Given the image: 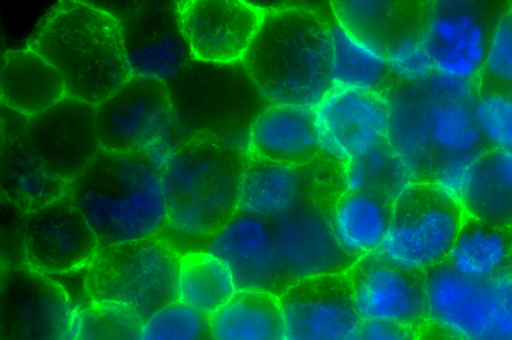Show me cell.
I'll list each match as a JSON object with an SVG mask.
<instances>
[{
	"label": "cell",
	"instance_id": "8",
	"mask_svg": "<svg viewBox=\"0 0 512 340\" xmlns=\"http://www.w3.org/2000/svg\"><path fill=\"white\" fill-rule=\"evenodd\" d=\"M95 107L103 150L169 154L172 108L165 81L131 76Z\"/></svg>",
	"mask_w": 512,
	"mask_h": 340
},
{
	"label": "cell",
	"instance_id": "5",
	"mask_svg": "<svg viewBox=\"0 0 512 340\" xmlns=\"http://www.w3.org/2000/svg\"><path fill=\"white\" fill-rule=\"evenodd\" d=\"M180 257L163 235L100 247L86 268L87 299L127 306L144 319L176 300Z\"/></svg>",
	"mask_w": 512,
	"mask_h": 340
},
{
	"label": "cell",
	"instance_id": "10",
	"mask_svg": "<svg viewBox=\"0 0 512 340\" xmlns=\"http://www.w3.org/2000/svg\"><path fill=\"white\" fill-rule=\"evenodd\" d=\"M321 157L342 166L387 142L386 92L331 88L312 111Z\"/></svg>",
	"mask_w": 512,
	"mask_h": 340
},
{
	"label": "cell",
	"instance_id": "40",
	"mask_svg": "<svg viewBox=\"0 0 512 340\" xmlns=\"http://www.w3.org/2000/svg\"><path fill=\"white\" fill-rule=\"evenodd\" d=\"M489 299L487 340H512V269L489 281Z\"/></svg>",
	"mask_w": 512,
	"mask_h": 340
},
{
	"label": "cell",
	"instance_id": "15",
	"mask_svg": "<svg viewBox=\"0 0 512 340\" xmlns=\"http://www.w3.org/2000/svg\"><path fill=\"white\" fill-rule=\"evenodd\" d=\"M329 206L319 197L313 198L271 222L277 254L290 285L345 273L354 263L334 236Z\"/></svg>",
	"mask_w": 512,
	"mask_h": 340
},
{
	"label": "cell",
	"instance_id": "41",
	"mask_svg": "<svg viewBox=\"0 0 512 340\" xmlns=\"http://www.w3.org/2000/svg\"><path fill=\"white\" fill-rule=\"evenodd\" d=\"M26 211L1 199V268L25 264L24 220Z\"/></svg>",
	"mask_w": 512,
	"mask_h": 340
},
{
	"label": "cell",
	"instance_id": "19",
	"mask_svg": "<svg viewBox=\"0 0 512 340\" xmlns=\"http://www.w3.org/2000/svg\"><path fill=\"white\" fill-rule=\"evenodd\" d=\"M425 321L454 340H487L489 282L475 280L443 262L421 274Z\"/></svg>",
	"mask_w": 512,
	"mask_h": 340
},
{
	"label": "cell",
	"instance_id": "1",
	"mask_svg": "<svg viewBox=\"0 0 512 340\" xmlns=\"http://www.w3.org/2000/svg\"><path fill=\"white\" fill-rule=\"evenodd\" d=\"M165 159L159 151L122 153L102 149L69 182L65 196L87 221L101 247L165 232Z\"/></svg>",
	"mask_w": 512,
	"mask_h": 340
},
{
	"label": "cell",
	"instance_id": "2",
	"mask_svg": "<svg viewBox=\"0 0 512 340\" xmlns=\"http://www.w3.org/2000/svg\"><path fill=\"white\" fill-rule=\"evenodd\" d=\"M330 21L301 6L264 9L242 60L246 75L269 105L312 112L331 89Z\"/></svg>",
	"mask_w": 512,
	"mask_h": 340
},
{
	"label": "cell",
	"instance_id": "21",
	"mask_svg": "<svg viewBox=\"0 0 512 340\" xmlns=\"http://www.w3.org/2000/svg\"><path fill=\"white\" fill-rule=\"evenodd\" d=\"M420 36L435 74L472 83L484 69L489 35L477 13L464 4H440Z\"/></svg>",
	"mask_w": 512,
	"mask_h": 340
},
{
	"label": "cell",
	"instance_id": "3",
	"mask_svg": "<svg viewBox=\"0 0 512 340\" xmlns=\"http://www.w3.org/2000/svg\"><path fill=\"white\" fill-rule=\"evenodd\" d=\"M28 47L57 71L66 96L94 106L132 76L119 20L88 1L58 2Z\"/></svg>",
	"mask_w": 512,
	"mask_h": 340
},
{
	"label": "cell",
	"instance_id": "17",
	"mask_svg": "<svg viewBox=\"0 0 512 340\" xmlns=\"http://www.w3.org/2000/svg\"><path fill=\"white\" fill-rule=\"evenodd\" d=\"M203 249L226 265L238 291H260L279 297L290 286L269 221L237 211L207 239Z\"/></svg>",
	"mask_w": 512,
	"mask_h": 340
},
{
	"label": "cell",
	"instance_id": "28",
	"mask_svg": "<svg viewBox=\"0 0 512 340\" xmlns=\"http://www.w3.org/2000/svg\"><path fill=\"white\" fill-rule=\"evenodd\" d=\"M212 340H277L283 336L277 296L237 291L208 316Z\"/></svg>",
	"mask_w": 512,
	"mask_h": 340
},
{
	"label": "cell",
	"instance_id": "32",
	"mask_svg": "<svg viewBox=\"0 0 512 340\" xmlns=\"http://www.w3.org/2000/svg\"><path fill=\"white\" fill-rule=\"evenodd\" d=\"M416 182L387 142L339 168L341 191L375 193L392 202Z\"/></svg>",
	"mask_w": 512,
	"mask_h": 340
},
{
	"label": "cell",
	"instance_id": "6",
	"mask_svg": "<svg viewBox=\"0 0 512 340\" xmlns=\"http://www.w3.org/2000/svg\"><path fill=\"white\" fill-rule=\"evenodd\" d=\"M466 218L463 207L428 180L414 183L394 202L392 220L377 254L413 274L446 262Z\"/></svg>",
	"mask_w": 512,
	"mask_h": 340
},
{
	"label": "cell",
	"instance_id": "18",
	"mask_svg": "<svg viewBox=\"0 0 512 340\" xmlns=\"http://www.w3.org/2000/svg\"><path fill=\"white\" fill-rule=\"evenodd\" d=\"M354 306L363 322L419 328L426 319L421 275L406 272L374 254L346 271Z\"/></svg>",
	"mask_w": 512,
	"mask_h": 340
},
{
	"label": "cell",
	"instance_id": "16",
	"mask_svg": "<svg viewBox=\"0 0 512 340\" xmlns=\"http://www.w3.org/2000/svg\"><path fill=\"white\" fill-rule=\"evenodd\" d=\"M26 135L44 166L68 184L102 150L96 126V107L68 96L28 118Z\"/></svg>",
	"mask_w": 512,
	"mask_h": 340
},
{
	"label": "cell",
	"instance_id": "42",
	"mask_svg": "<svg viewBox=\"0 0 512 340\" xmlns=\"http://www.w3.org/2000/svg\"><path fill=\"white\" fill-rule=\"evenodd\" d=\"M419 328L367 321L363 322L360 340H419Z\"/></svg>",
	"mask_w": 512,
	"mask_h": 340
},
{
	"label": "cell",
	"instance_id": "9",
	"mask_svg": "<svg viewBox=\"0 0 512 340\" xmlns=\"http://www.w3.org/2000/svg\"><path fill=\"white\" fill-rule=\"evenodd\" d=\"M78 307L50 275L1 268L0 340H70Z\"/></svg>",
	"mask_w": 512,
	"mask_h": 340
},
{
	"label": "cell",
	"instance_id": "31",
	"mask_svg": "<svg viewBox=\"0 0 512 340\" xmlns=\"http://www.w3.org/2000/svg\"><path fill=\"white\" fill-rule=\"evenodd\" d=\"M420 87L428 139L437 160L481 151L483 139L473 115L474 100L438 98L429 94L422 83Z\"/></svg>",
	"mask_w": 512,
	"mask_h": 340
},
{
	"label": "cell",
	"instance_id": "12",
	"mask_svg": "<svg viewBox=\"0 0 512 340\" xmlns=\"http://www.w3.org/2000/svg\"><path fill=\"white\" fill-rule=\"evenodd\" d=\"M288 340H360L363 321L345 273L297 281L279 297Z\"/></svg>",
	"mask_w": 512,
	"mask_h": 340
},
{
	"label": "cell",
	"instance_id": "14",
	"mask_svg": "<svg viewBox=\"0 0 512 340\" xmlns=\"http://www.w3.org/2000/svg\"><path fill=\"white\" fill-rule=\"evenodd\" d=\"M100 247L66 196L25 214V264L37 271L52 276L86 269Z\"/></svg>",
	"mask_w": 512,
	"mask_h": 340
},
{
	"label": "cell",
	"instance_id": "11",
	"mask_svg": "<svg viewBox=\"0 0 512 340\" xmlns=\"http://www.w3.org/2000/svg\"><path fill=\"white\" fill-rule=\"evenodd\" d=\"M108 10L121 25L132 76L166 82L193 60L180 26L177 1L120 2Z\"/></svg>",
	"mask_w": 512,
	"mask_h": 340
},
{
	"label": "cell",
	"instance_id": "27",
	"mask_svg": "<svg viewBox=\"0 0 512 340\" xmlns=\"http://www.w3.org/2000/svg\"><path fill=\"white\" fill-rule=\"evenodd\" d=\"M512 228L466 215L446 262L458 273L489 282L509 270Z\"/></svg>",
	"mask_w": 512,
	"mask_h": 340
},
{
	"label": "cell",
	"instance_id": "7",
	"mask_svg": "<svg viewBox=\"0 0 512 340\" xmlns=\"http://www.w3.org/2000/svg\"><path fill=\"white\" fill-rule=\"evenodd\" d=\"M235 65L193 59L166 81L172 108L169 152L181 144L203 140L243 147L235 137L239 113Z\"/></svg>",
	"mask_w": 512,
	"mask_h": 340
},
{
	"label": "cell",
	"instance_id": "35",
	"mask_svg": "<svg viewBox=\"0 0 512 340\" xmlns=\"http://www.w3.org/2000/svg\"><path fill=\"white\" fill-rule=\"evenodd\" d=\"M388 73L403 84H419L434 74L432 59L421 36L404 32L385 45Z\"/></svg>",
	"mask_w": 512,
	"mask_h": 340
},
{
	"label": "cell",
	"instance_id": "23",
	"mask_svg": "<svg viewBox=\"0 0 512 340\" xmlns=\"http://www.w3.org/2000/svg\"><path fill=\"white\" fill-rule=\"evenodd\" d=\"M247 157L304 165L320 156L312 112L269 105L252 120L244 140Z\"/></svg>",
	"mask_w": 512,
	"mask_h": 340
},
{
	"label": "cell",
	"instance_id": "20",
	"mask_svg": "<svg viewBox=\"0 0 512 340\" xmlns=\"http://www.w3.org/2000/svg\"><path fill=\"white\" fill-rule=\"evenodd\" d=\"M28 117L1 105L0 193L28 212L66 195L68 183L53 175L29 145Z\"/></svg>",
	"mask_w": 512,
	"mask_h": 340
},
{
	"label": "cell",
	"instance_id": "22",
	"mask_svg": "<svg viewBox=\"0 0 512 340\" xmlns=\"http://www.w3.org/2000/svg\"><path fill=\"white\" fill-rule=\"evenodd\" d=\"M313 161L293 165L246 156L237 211L273 222L317 198Z\"/></svg>",
	"mask_w": 512,
	"mask_h": 340
},
{
	"label": "cell",
	"instance_id": "4",
	"mask_svg": "<svg viewBox=\"0 0 512 340\" xmlns=\"http://www.w3.org/2000/svg\"><path fill=\"white\" fill-rule=\"evenodd\" d=\"M245 159L243 147L208 140L187 142L170 151L163 164L165 232L205 244L237 212Z\"/></svg>",
	"mask_w": 512,
	"mask_h": 340
},
{
	"label": "cell",
	"instance_id": "25",
	"mask_svg": "<svg viewBox=\"0 0 512 340\" xmlns=\"http://www.w3.org/2000/svg\"><path fill=\"white\" fill-rule=\"evenodd\" d=\"M393 202L369 192L339 191L329 206L334 236L355 262L377 254L392 220Z\"/></svg>",
	"mask_w": 512,
	"mask_h": 340
},
{
	"label": "cell",
	"instance_id": "26",
	"mask_svg": "<svg viewBox=\"0 0 512 340\" xmlns=\"http://www.w3.org/2000/svg\"><path fill=\"white\" fill-rule=\"evenodd\" d=\"M328 72L331 88L384 93L389 76L385 46L333 20Z\"/></svg>",
	"mask_w": 512,
	"mask_h": 340
},
{
	"label": "cell",
	"instance_id": "36",
	"mask_svg": "<svg viewBox=\"0 0 512 340\" xmlns=\"http://www.w3.org/2000/svg\"><path fill=\"white\" fill-rule=\"evenodd\" d=\"M334 20L384 46L393 17V5L378 0H341L331 4Z\"/></svg>",
	"mask_w": 512,
	"mask_h": 340
},
{
	"label": "cell",
	"instance_id": "39",
	"mask_svg": "<svg viewBox=\"0 0 512 340\" xmlns=\"http://www.w3.org/2000/svg\"><path fill=\"white\" fill-rule=\"evenodd\" d=\"M484 69L495 81L512 85V11L497 21L488 36Z\"/></svg>",
	"mask_w": 512,
	"mask_h": 340
},
{
	"label": "cell",
	"instance_id": "37",
	"mask_svg": "<svg viewBox=\"0 0 512 340\" xmlns=\"http://www.w3.org/2000/svg\"><path fill=\"white\" fill-rule=\"evenodd\" d=\"M472 110L483 141L493 149L512 146V96L485 92L474 99Z\"/></svg>",
	"mask_w": 512,
	"mask_h": 340
},
{
	"label": "cell",
	"instance_id": "33",
	"mask_svg": "<svg viewBox=\"0 0 512 340\" xmlns=\"http://www.w3.org/2000/svg\"><path fill=\"white\" fill-rule=\"evenodd\" d=\"M142 323L127 306L88 301L78 307L70 340H139Z\"/></svg>",
	"mask_w": 512,
	"mask_h": 340
},
{
	"label": "cell",
	"instance_id": "43",
	"mask_svg": "<svg viewBox=\"0 0 512 340\" xmlns=\"http://www.w3.org/2000/svg\"><path fill=\"white\" fill-rule=\"evenodd\" d=\"M277 340H288V339H286V338H284V337H281V338H279V339H277Z\"/></svg>",
	"mask_w": 512,
	"mask_h": 340
},
{
	"label": "cell",
	"instance_id": "24",
	"mask_svg": "<svg viewBox=\"0 0 512 340\" xmlns=\"http://www.w3.org/2000/svg\"><path fill=\"white\" fill-rule=\"evenodd\" d=\"M66 97L57 71L30 47L11 48L0 60L1 105L25 117L36 116Z\"/></svg>",
	"mask_w": 512,
	"mask_h": 340
},
{
	"label": "cell",
	"instance_id": "38",
	"mask_svg": "<svg viewBox=\"0 0 512 340\" xmlns=\"http://www.w3.org/2000/svg\"><path fill=\"white\" fill-rule=\"evenodd\" d=\"M481 154L476 151L439 158L427 180L440 194L463 207Z\"/></svg>",
	"mask_w": 512,
	"mask_h": 340
},
{
	"label": "cell",
	"instance_id": "30",
	"mask_svg": "<svg viewBox=\"0 0 512 340\" xmlns=\"http://www.w3.org/2000/svg\"><path fill=\"white\" fill-rule=\"evenodd\" d=\"M468 216L496 224L512 222V146L482 152L463 203Z\"/></svg>",
	"mask_w": 512,
	"mask_h": 340
},
{
	"label": "cell",
	"instance_id": "29",
	"mask_svg": "<svg viewBox=\"0 0 512 340\" xmlns=\"http://www.w3.org/2000/svg\"><path fill=\"white\" fill-rule=\"evenodd\" d=\"M237 287L226 265L203 248L181 252L176 300L209 316Z\"/></svg>",
	"mask_w": 512,
	"mask_h": 340
},
{
	"label": "cell",
	"instance_id": "34",
	"mask_svg": "<svg viewBox=\"0 0 512 340\" xmlns=\"http://www.w3.org/2000/svg\"><path fill=\"white\" fill-rule=\"evenodd\" d=\"M139 340H212L208 316L175 300L143 319Z\"/></svg>",
	"mask_w": 512,
	"mask_h": 340
},
{
	"label": "cell",
	"instance_id": "13",
	"mask_svg": "<svg viewBox=\"0 0 512 340\" xmlns=\"http://www.w3.org/2000/svg\"><path fill=\"white\" fill-rule=\"evenodd\" d=\"M177 9L192 58L219 65L242 62L264 12L239 0H180Z\"/></svg>",
	"mask_w": 512,
	"mask_h": 340
}]
</instances>
